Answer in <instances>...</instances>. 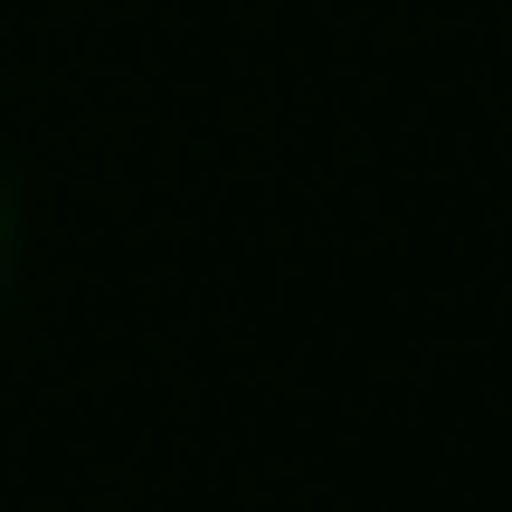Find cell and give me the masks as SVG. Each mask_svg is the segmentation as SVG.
Segmentation results:
<instances>
[{"label": "cell", "mask_w": 512, "mask_h": 512, "mask_svg": "<svg viewBox=\"0 0 512 512\" xmlns=\"http://www.w3.org/2000/svg\"><path fill=\"white\" fill-rule=\"evenodd\" d=\"M10 247H19V190H10V171H0V285H10Z\"/></svg>", "instance_id": "obj_1"}]
</instances>
